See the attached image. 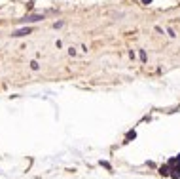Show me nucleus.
Instances as JSON below:
<instances>
[{
	"label": "nucleus",
	"mask_w": 180,
	"mask_h": 179,
	"mask_svg": "<svg viewBox=\"0 0 180 179\" xmlns=\"http://www.w3.org/2000/svg\"><path fill=\"white\" fill-rule=\"evenodd\" d=\"M40 19H42V16H31V17H25L23 21H25V23H27V21H28V23H34V21H40Z\"/></svg>",
	"instance_id": "2"
},
{
	"label": "nucleus",
	"mask_w": 180,
	"mask_h": 179,
	"mask_svg": "<svg viewBox=\"0 0 180 179\" xmlns=\"http://www.w3.org/2000/svg\"><path fill=\"white\" fill-rule=\"evenodd\" d=\"M28 33H31V29H28V27H25V29H19V31H15V33H13L11 36L19 38V36H25V34H28Z\"/></svg>",
	"instance_id": "1"
},
{
	"label": "nucleus",
	"mask_w": 180,
	"mask_h": 179,
	"mask_svg": "<svg viewBox=\"0 0 180 179\" xmlns=\"http://www.w3.org/2000/svg\"><path fill=\"white\" fill-rule=\"evenodd\" d=\"M150 2H152V0H142V4H150Z\"/></svg>",
	"instance_id": "3"
}]
</instances>
